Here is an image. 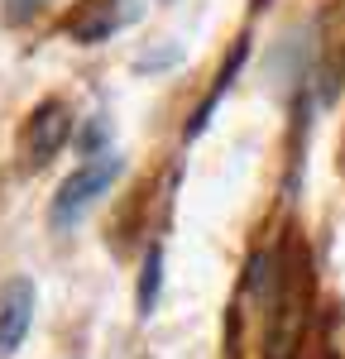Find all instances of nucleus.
Here are the masks:
<instances>
[{
  "label": "nucleus",
  "mask_w": 345,
  "mask_h": 359,
  "mask_svg": "<svg viewBox=\"0 0 345 359\" xmlns=\"http://www.w3.org/2000/svg\"><path fill=\"white\" fill-rule=\"evenodd\" d=\"M120 172H125V158H120L115 149H106V154H86L82 168L58 187L53 206H48V225H53V230L77 225L86 211H91V206L115 187V177H120Z\"/></svg>",
  "instance_id": "f257e3e1"
},
{
  "label": "nucleus",
  "mask_w": 345,
  "mask_h": 359,
  "mask_svg": "<svg viewBox=\"0 0 345 359\" xmlns=\"http://www.w3.org/2000/svg\"><path fill=\"white\" fill-rule=\"evenodd\" d=\"M67 135H72V115H67V106H62V101H43L39 111L29 115V125H25V163L29 168L53 163V154L67 144Z\"/></svg>",
  "instance_id": "f03ea898"
},
{
  "label": "nucleus",
  "mask_w": 345,
  "mask_h": 359,
  "mask_svg": "<svg viewBox=\"0 0 345 359\" xmlns=\"http://www.w3.org/2000/svg\"><path fill=\"white\" fill-rule=\"evenodd\" d=\"M130 20H135V0H77V10L67 15V34L77 43H101Z\"/></svg>",
  "instance_id": "7ed1b4c3"
},
{
  "label": "nucleus",
  "mask_w": 345,
  "mask_h": 359,
  "mask_svg": "<svg viewBox=\"0 0 345 359\" xmlns=\"http://www.w3.org/2000/svg\"><path fill=\"white\" fill-rule=\"evenodd\" d=\"M34 306H39V292L29 278H10L0 287V355H15L29 335V321H34Z\"/></svg>",
  "instance_id": "20e7f679"
},
{
  "label": "nucleus",
  "mask_w": 345,
  "mask_h": 359,
  "mask_svg": "<svg viewBox=\"0 0 345 359\" xmlns=\"http://www.w3.org/2000/svg\"><path fill=\"white\" fill-rule=\"evenodd\" d=\"M154 302H158V249L149 254V273H144V283H140V311L144 316L154 311Z\"/></svg>",
  "instance_id": "39448f33"
},
{
  "label": "nucleus",
  "mask_w": 345,
  "mask_h": 359,
  "mask_svg": "<svg viewBox=\"0 0 345 359\" xmlns=\"http://www.w3.org/2000/svg\"><path fill=\"white\" fill-rule=\"evenodd\" d=\"M43 5H48V0H5V20H10V25H25V20H34Z\"/></svg>",
  "instance_id": "423d86ee"
}]
</instances>
